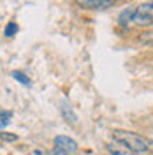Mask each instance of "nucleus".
I'll use <instances>...</instances> for the list:
<instances>
[{
  "label": "nucleus",
  "mask_w": 153,
  "mask_h": 155,
  "mask_svg": "<svg viewBox=\"0 0 153 155\" xmlns=\"http://www.w3.org/2000/svg\"><path fill=\"white\" fill-rule=\"evenodd\" d=\"M113 137H115V141L127 146L135 155H144L150 152L146 139L141 137L139 134H135V132H130V130H113Z\"/></svg>",
  "instance_id": "1"
},
{
  "label": "nucleus",
  "mask_w": 153,
  "mask_h": 155,
  "mask_svg": "<svg viewBox=\"0 0 153 155\" xmlns=\"http://www.w3.org/2000/svg\"><path fill=\"white\" fill-rule=\"evenodd\" d=\"M55 146L60 148V150H63V152H67L69 155L77 152V143L72 137H69V136H57L55 137Z\"/></svg>",
  "instance_id": "2"
},
{
  "label": "nucleus",
  "mask_w": 153,
  "mask_h": 155,
  "mask_svg": "<svg viewBox=\"0 0 153 155\" xmlns=\"http://www.w3.org/2000/svg\"><path fill=\"white\" fill-rule=\"evenodd\" d=\"M77 5H81L83 9H107V7H113L115 2L111 0H77Z\"/></svg>",
  "instance_id": "3"
},
{
  "label": "nucleus",
  "mask_w": 153,
  "mask_h": 155,
  "mask_svg": "<svg viewBox=\"0 0 153 155\" xmlns=\"http://www.w3.org/2000/svg\"><path fill=\"white\" fill-rule=\"evenodd\" d=\"M132 23L137 25V27H141V28H148V27H151L153 25V14L135 9V14H134V18H132Z\"/></svg>",
  "instance_id": "4"
},
{
  "label": "nucleus",
  "mask_w": 153,
  "mask_h": 155,
  "mask_svg": "<svg viewBox=\"0 0 153 155\" xmlns=\"http://www.w3.org/2000/svg\"><path fill=\"white\" fill-rule=\"evenodd\" d=\"M60 113H62V116L67 120L69 124H77V115H76V111L72 109V106L69 104L67 101H62V102H60Z\"/></svg>",
  "instance_id": "5"
},
{
  "label": "nucleus",
  "mask_w": 153,
  "mask_h": 155,
  "mask_svg": "<svg viewBox=\"0 0 153 155\" xmlns=\"http://www.w3.org/2000/svg\"><path fill=\"white\" fill-rule=\"evenodd\" d=\"M107 148V152L111 155H135L134 152H130L127 146H123L122 143H118V141H113V143H109V145L106 146Z\"/></svg>",
  "instance_id": "6"
},
{
  "label": "nucleus",
  "mask_w": 153,
  "mask_h": 155,
  "mask_svg": "<svg viewBox=\"0 0 153 155\" xmlns=\"http://www.w3.org/2000/svg\"><path fill=\"white\" fill-rule=\"evenodd\" d=\"M135 14V7H127V9H123L120 14H118V25L120 27H127L129 23H132V18H134Z\"/></svg>",
  "instance_id": "7"
},
{
  "label": "nucleus",
  "mask_w": 153,
  "mask_h": 155,
  "mask_svg": "<svg viewBox=\"0 0 153 155\" xmlns=\"http://www.w3.org/2000/svg\"><path fill=\"white\" fill-rule=\"evenodd\" d=\"M12 78L19 81V83H23V85H30V79L27 78V74H23V72H19V71H14L12 72Z\"/></svg>",
  "instance_id": "8"
},
{
  "label": "nucleus",
  "mask_w": 153,
  "mask_h": 155,
  "mask_svg": "<svg viewBox=\"0 0 153 155\" xmlns=\"http://www.w3.org/2000/svg\"><path fill=\"white\" fill-rule=\"evenodd\" d=\"M16 32H18V25H16L14 21H11V23H7V27H5V32H4V34H5V37H12Z\"/></svg>",
  "instance_id": "9"
},
{
  "label": "nucleus",
  "mask_w": 153,
  "mask_h": 155,
  "mask_svg": "<svg viewBox=\"0 0 153 155\" xmlns=\"http://www.w3.org/2000/svg\"><path fill=\"white\" fill-rule=\"evenodd\" d=\"M0 139H4V141H16L18 136L16 134H9V132H0Z\"/></svg>",
  "instance_id": "10"
},
{
  "label": "nucleus",
  "mask_w": 153,
  "mask_h": 155,
  "mask_svg": "<svg viewBox=\"0 0 153 155\" xmlns=\"http://www.w3.org/2000/svg\"><path fill=\"white\" fill-rule=\"evenodd\" d=\"M53 155H69L67 152H63V150H60V148H57V146H55V148H53Z\"/></svg>",
  "instance_id": "11"
},
{
  "label": "nucleus",
  "mask_w": 153,
  "mask_h": 155,
  "mask_svg": "<svg viewBox=\"0 0 153 155\" xmlns=\"http://www.w3.org/2000/svg\"><path fill=\"white\" fill-rule=\"evenodd\" d=\"M151 134H153V132H151Z\"/></svg>",
  "instance_id": "12"
}]
</instances>
